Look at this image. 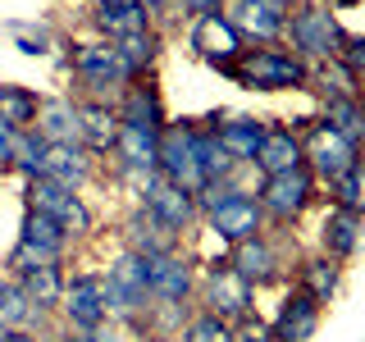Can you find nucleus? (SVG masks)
I'll return each mask as SVG.
<instances>
[{"label":"nucleus","instance_id":"8","mask_svg":"<svg viewBox=\"0 0 365 342\" xmlns=\"http://www.w3.org/2000/svg\"><path fill=\"white\" fill-rule=\"evenodd\" d=\"M23 197H28V210L55 219L68 237H87L91 233V205L83 201V192L60 187V182H51V178H28L23 182Z\"/></svg>","mask_w":365,"mask_h":342},{"label":"nucleus","instance_id":"30","mask_svg":"<svg viewBox=\"0 0 365 342\" xmlns=\"http://www.w3.org/2000/svg\"><path fill=\"white\" fill-rule=\"evenodd\" d=\"M297 288L311 292L319 306H329V301L338 296V288H342V265L315 251V256H306L302 265H297Z\"/></svg>","mask_w":365,"mask_h":342},{"label":"nucleus","instance_id":"36","mask_svg":"<svg viewBox=\"0 0 365 342\" xmlns=\"http://www.w3.org/2000/svg\"><path fill=\"white\" fill-rule=\"evenodd\" d=\"M319 119H324L329 128L351 133V137H361V142H365V110H361V96H334V100H324V114H319Z\"/></svg>","mask_w":365,"mask_h":342},{"label":"nucleus","instance_id":"20","mask_svg":"<svg viewBox=\"0 0 365 342\" xmlns=\"http://www.w3.org/2000/svg\"><path fill=\"white\" fill-rule=\"evenodd\" d=\"M319 315H324V306H319L311 292L297 288V292L283 296L279 315L269 319V324H274V338H279V342H311L315 328H319Z\"/></svg>","mask_w":365,"mask_h":342},{"label":"nucleus","instance_id":"9","mask_svg":"<svg viewBox=\"0 0 365 342\" xmlns=\"http://www.w3.org/2000/svg\"><path fill=\"white\" fill-rule=\"evenodd\" d=\"M197 296H201V306H205L210 315H220V319H228V324H237L242 315H251L256 288H251L247 279H237L228 260H215V265H205V274L197 279Z\"/></svg>","mask_w":365,"mask_h":342},{"label":"nucleus","instance_id":"21","mask_svg":"<svg viewBox=\"0 0 365 342\" xmlns=\"http://www.w3.org/2000/svg\"><path fill=\"white\" fill-rule=\"evenodd\" d=\"M91 169H96V155H87L78 142H64V146L46 142V155H41V178L60 182V187L83 192L87 182H91Z\"/></svg>","mask_w":365,"mask_h":342},{"label":"nucleus","instance_id":"34","mask_svg":"<svg viewBox=\"0 0 365 342\" xmlns=\"http://www.w3.org/2000/svg\"><path fill=\"white\" fill-rule=\"evenodd\" d=\"M41 319H46V315L28 301V292H23L14 279H9L5 296H0V328H5V333H37Z\"/></svg>","mask_w":365,"mask_h":342},{"label":"nucleus","instance_id":"24","mask_svg":"<svg viewBox=\"0 0 365 342\" xmlns=\"http://www.w3.org/2000/svg\"><path fill=\"white\" fill-rule=\"evenodd\" d=\"M265 123H269V119H256V114H233V119H220V114H215L210 128H215V137H220L224 151L247 169L251 160H256L260 142H265Z\"/></svg>","mask_w":365,"mask_h":342},{"label":"nucleus","instance_id":"49","mask_svg":"<svg viewBox=\"0 0 365 342\" xmlns=\"http://www.w3.org/2000/svg\"><path fill=\"white\" fill-rule=\"evenodd\" d=\"M5 288H9V274H5V269H0V296H5Z\"/></svg>","mask_w":365,"mask_h":342},{"label":"nucleus","instance_id":"1","mask_svg":"<svg viewBox=\"0 0 365 342\" xmlns=\"http://www.w3.org/2000/svg\"><path fill=\"white\" fill-rule=\"evenodd\" d=\"M197 210H201L205 228H210L220 242H228V247L265 233V214H260L256 192H247L237 178L233 182H210V187L197 197Z\"/></svg>","mask_w":365,"mask_h":342},{"label":"nucleus","instance_id":"11","mask_svg":"<svg viewBox=\"0 0 365 342\" xmlns=\"http://www.w3.org/2000/svg\"><path fill=\"white\" fill-rule=\"evenodd\" d=\"M60 319L68 333H96L106 324V292H101V274L78 269L64 279V301H60Z\"/></svg>","mask_w":365,"mask_h":342},{"label":"nucleus","instance_id":"12","mask_svg":"<svg viewBox=\"0 0 365 342\" xmlns=\"http://www.w3.org/2000/svg\"><path fill=\"white\" fill-rule=\"evenodd\" d=\"M146 288H151V306H187L197 296V265L182 251L151 256L146 260Z\"/></svg>","mask_w":365,"mask_h":342},{"label":"nucleus","instance_id":"25","mask_svg":"<svg viewBox=\"0 0 365 342\" xmlns=\"http://www.w3.org/2000/svg\"><path fill=\"white\" fill-rule=\"evenodd\" d=\"M19 247H28L37 260H46V265H64L73 237H68L55 219H46V214L28 210V214H23V228H19Z\"/></svg>","mask_w":365,"mask_h":342},{"label":"nucleus","instance_id":"48","mask_svg":"<svg viewBox=\"0 0 365 342\" xmlns=\"http://www.w3.org/2000/svg\"><path fill=\"white\" fill-rule=\"evenodd\" d=\"M169 5V0H146V9H151V14H155V9H165Z\"/></svg>","mask_w":365,"mask_h":342},{"label":"nucleus","instance_id":"10","mask_svg":"<svg viewBox=\"0 0 365 342\" xmlns=\"http://www.w3.org/2000/svg\"><path fill=\"white\" fill-rule=\"evenodd\" d=\"M73 78L87 91V100H106L110 91L128 87V73H123L119 55H114V41H101V37L73 46Z\"/></svg>","mask_w":365,"mask_h":342},{"label":"nucleus","instance_id":"39","mask_svg":"<svg viewBox=\"0 0 365 342\" xmlns=\"http://www.w3.org/2000/svg\"><path fill=\"white\" fill-rule=\"evenodd\" d=\"M233 342H279V338H274V324H269V319H260L256 311H251V315H242L233 324Z\"/></svg>","mask_w":365,"mask_h":342},{"label":"nucleus","instance_id":"6","mask_svg":"<svg viewBox=\"0 0 365 342\" xmlns=\"http://www.w3.org/2000/svg\"><path fill=\"white\" fill-rule=\"evenodd\" d=\"M315 197H319V182H315V174L306 165L288 169V174H269V178H260V187H256L265 224H279V228L302 219V214L315 205Z\"/></svg>","mask_w":365,"mask_h":342},{"label":"nucleus","instance_id":"40","mask_svg":"<svg viewBox=\"0 0 365 342\" xmlns=\"http://www.w3.org/2000/svg\"><path fill=\"white\" fill-rule=\"evenodd\" d=\"M338 60L365 83V32H347V41H342V55H338Z\"/></svg>","mask_w":365,"mask_h":342},{"label":"nucleus","instance_id":"18","mask_svg":"<svg viewBox=\"0 0 365 342\" xmlns=\"http://www.w3.org/2000/svg\"><path fill=\"white\" fill-rule=\"evenodd\" d=\"M91 28L101 41H119L128 32L155 28V14L146 9V0H91Z\"/></svg>","mask_w":365,"mask_h":342},{"label":"nucleus","instance_id":"26","mask_svg":"<svg viewBox=\"0 0 365 342\" xmlns=\"http://www.w3.org/2000/svg\"><path fill=\"white\" fill-rule=\"evenodd\" d=\"M114 155H119L123 178H146V174H155V165H160V133L123 128V123H119V137H114Z\"/></svg>","mask_w":365,"mask_h":342},{"label":"nucleus","instance_id":"46","mask_svg":"<svg viewBox=\"0 0 365 342\" xmlns=\"http://www.w3.org/2000/svg\"><path fill=\"white\" fill-rule=\"evenodd\" d=\"M269 5H279V9H297V5H306V0H269Z\"/></svg>","mask_w":365,"mask_h":342},{"label":"nucleus","instance_id":"33","mask_svg":"<svg viewBox=\"0 0 365 342\" xmlns=\"http://www.w3.org/2000/svg\"><path fill=\"white\" fill-rule=\"evenodd\" d=\"M37 110H41V96L32 87H19V83H0V123L5 128H32L37 123Z\"/></svg>","mask_w":365,"mask_h":342},{"label":"nucleus","instance_id":"23","mask_svg":"<svg viewBox=\"0 0 365 342\" xmlns=\"http://www.w3.org/2000/svg\"><path fill=\"white\" fill-rule=\"evenodd\" d=\"M119 137V114L110 100H78V146L87 155H110Z\"/></svg>","mask_w":365,"mask_h":342},{"label":"nucleus","instance_id":"31","mask_svg":"<svg viewBox=\"0 0 365 342\" xmlns=\"http://www.w3.org/2000/svg\"><path fill=\"white\" fill-rule=\"evenodd\" d=\"M46 142H55V146H64V142H78V100L73 96H51V100H41V110H37V123H32Z\"/></svg>","mask_w":365,"mask_h":342},{"label":"nucleus","instance_id":"32","mask_svg":"<svg viewBox=\"0 0 365 342\" xmlns=\"http://www.w3.org/2000/svg\"><path fill=\"white\" fill-rule=\"evenodd\" d=\"M114 55H119L123 73H128V83H137V78H146L160 60V32L146 28V32H128V37L114 41Z\"/></svg>","mask_w":365,"mask_h":342},{"label":"nucleus","instance_id":"45","mask_svg":"<svg viewBox=\"0 0 365 342\" xmlns=\"http://www.w3.org/2000/svg\"><path fill=\"white\" fill-rule=\"evenodd\" d=\"M5 342H46V338H41V333H9Z\"/></svg>","mask_w":365,"mask_h":342},{"label":"nucleus","instance_id":"5","mask_svg":"<svg viewBox=\"0 0 365 342\" xmlns=\"http://www.w3.org/2000/svg\"><path fill=\"white\" fill-rule=\"evenodd\" d=\"M101 292H106V315L114 324H133L151 311V288H146V260L123 247L119 256L101 269Z\"/></svg>","mask_w":365,"mask_h":342},{"label":"nucleus","instance_id":"52","mask_svg":"<svg viewBox=\"0 0 365 342\" xmlns=\"http://www.w3.org/2000/svg\"><path fill=\"white\" fill-rule=\"evenodd\" d=\"M361 110H365V91H361Z\"/></svg>","mask_w":365,"mask_h":342},{"label":"nucleus","instance_id":"51","mask_svg":"<svg viewBox=\"0 0 365 342\" xmlns=\"http://www.w3.org/2000/svg\"><path fill=\"white\" fill-rule=\"evenodd\" d=\"M5 338H9V333H5V328H0V342H5Z\"/></svg>","mask_w":365,"mask_h":342},{"label":"nucleus","instance_id":"38","mask_svg":"<svg viewBox=\"0 0 365 342\" xmlns=\"http://www.w3.org/2000/svg\"><path fill=\"white\" fill-rule=\"evenodd\" d=\"M182 342H233V324L210 315V311H201L182 324Z\"/></svg>","mask_w":365,"mask_h":342},{"label":"nucleus","instance_id":"37","mask_svg":"<svg viewBox=\"0 0 365 342\" xmlns=\"http://www.w3.org/2000/svg\"><path fill=\"white\" fill-rule=\"evenodd\" d=\"M41 155H46V137L37 133V128H23L19 137H14V174L28 182V178H41Z\"/></svg>","mask_w":365,"mask_h":342},{"label":"nucleus","instance_id":"44","mask_svg":"<svg viewBox=\"0 0 365 342\" xmlns=\"http://www.w3.org/2000/svg\"><path fill=\"white\" fill-rule=\"evenodd\" d=\"M14 46H19L23 55H46V37H19Z\"/></svg>","mask_w":365,"mask_h":342},{"label":"nucleus","instance_id":"13","mask_svg":"<svg viewBox=\"0 0 365 342\" xmlns=\"http://www.w3.org/2000/svg\"><path fill=\"white\" fill-rule=\"evenodd\" d=\"M187 46H192V51H197L210 68H220V73H228V68L237 64V55L247 51L242 32H237L233 23L224 19V9H220V14H201V19H192Z\"/></svg>","mask_w":365,"mask_h":342},{"label":"nucleus","instance_id":"27","mask_svg":"<svg viewBox=\"0 0 365 342\" xmlns=\"http://www.w3.org/2000/svg\"><path fill=\"white\" fill-rule=\"evenodd\" d=\"M123 242H128V251H137L142 260H151V256H165V251H178V233H169L146 205H137L128 214V224H123Z\"/></svg>","mask_w":365,"mask_h":342},{"label":"nucleus","instance_id":"16","mask_svg":"<svg viewBox=\"0 0 365 342\" xmlns=\"http://www.w3.org/2000/svg\"><path fill=\"white\" fill-rule=\"evenodd\" d=\"M228 265H233V274L247 279L251 288H269V283L283 279V256H279V247L269 242V233H256V237H247V242H237L233 256H228Z\"/></svg>","mask_w":365,"mask_h":342},{"label":"nucleus","instance_id":"41","mask_svg":"<svg viewBox=\"0 0 365 342\" xmlns=\"http://www.w3.org/2000/svg\"><path fill=\"white\" fill-rule=\"evenodd\" d=\"M178 5H182V14L201 19V14H220V9H224V0H178Z\"/></svg>","mask_w":365,"mask_h":342},{"label":"nucleus","instance_id":"47","mask_svg":"<svg viewBox=\"0 0 365 342\" xmlns=\"http://www.w3.org/2000/svg\"><path fill=\"white\" fill-rule=\"evenodd\" d=\"M60 342H91V333H64Z\"/></svg>","mask_w":365,"mask_h":342},{"label":"nucleus","instance_id":"29","mask_svg":"<svg viewBox=\"0 0 365 342\" xmlns=\"http://www.w3.org/2000/svg\"><path fill=\"white\" fill-rule=\"evenodd\" d=\"M197 165H201L205 182H233L237 174H242V165H237V160L220 146L210 119H197Z\"/></svg>","mask_w":365,"mask_h":342},{"label":"nucleus","instance_id":"15","mask_svg":"<svg viewBox=\"0 0 365 342\" xmlns=\"http://www.w3.org/2000/svg\"><path fill=\"white\" fill-rule=\"evenodd\" d=\"M224 19L242 32L247 46H274V41H283L288 9L269 5V0H224Z\"/></svg>","mask_w":365,"mask_h":342},{"label":"nucleus","instance_id":"22","mask_svg":"<svg viewBox=\"0 0 365 342\" xmlns=\"http://www.w3.org/2000/svg\"><path fill=\"white\" fill-rule=\"evenodd\" d=\"M297 165H306L297 128H288V123H265V142H260L251 169H256L260 178H269V174H288V169H297Z\"/></svg>","mask_w":365,"mask_h":342},{"label":"nucleus","instance_id":"43","mask_svg":"<svg viewBox=\"0 0 365 342\" xmlns=\"http://www.w3.org/2000/svg\"><path fill=\"white\" fill-rule=\"evenodd\" d=\"M91 342H128V338H123V328L114 324V319H106V324H101L96 333H91Z\"/></svg>","mask_w":365,"mask_h":342},{"label":"nucleus","instance_id":"17","mask_svg":"<svg viewBox=\"0 0 365 342\" xmlns=\"http://www.w3.org/2000/svg\"><path fill=\"white\" fill-rule=\"evenodd\" d=\"M123 128H146V133H165L169 123V110H165V96H160L155 83H146V78H137L119 91V105H114Z\"/></svg>","mask_w":365,"mask_h":342},{"label":"nucleus","instance_id":"3","mask_svg":"<svg viewBox=\"0 0 365 342\" xmlns=\"http://www.w3.org/2000/svg\"><path fill=\"white\" fill-rule=\"evenodd\" d=\"M342 41H347V28L338 23V14L319 0H306V5L288 9V23H283V46L297 51L306 64H324L342 55Z\"/></svg>","mask_w":365,"mask_h":342},{"label":"nucleus","instance_id":"14","mask_svg":"<svg viewBox=\"0 0 365 342\" xmlns=\"http://www.w3.org/2000/svg\"><path fill=\"white\" fill-rule=\"evenodd\" d=\"M137 197H142V205H146V210H151L155 219L169 228V233H178V237H182L192 224L201 219V210H197V197H192V192H182V187H174V182H165L160 174H151V178H146Z\"/></svg>","mask_w":365,"mask_h":342},{"label":"nucleus","instance_id":"50","mask_svg":"<svg viewBox=\"0 0 365 342\" xmlns=\"http://www.w3.org/2000/svg\"><path fill=\"white\" fill-rule=\"evenodd\" d=\"M361 205H365V165H361Z\"/></svg>","mask_w":365,"mask_h":342},{"label":"nucleus","instance_id":"4","mask_svg":"<svg viewBox=\"0 0 365 342\" xmlns=\"http://www.w3.org/2000/svg\"><path fill=\"white\" fill-rule=\"evenodd\" d=\"M302 160H306V169L315 174V182H334L342 174H351V169H361L365 165V142L361 137H351V133H338V128H329L324 119H302Z\"/></svg>","mask_w":365,"mask_h":342},{"label":"nucleus","instance_id":"19","mask_svg":"<svg viewBox=\"0 0 365 342\" xmlns=\"http://www.w3.org/2000/svg\"><path fill=\"white\" fill-rule=\"evenodd\" d=\"M361 233H365V214L361 210H342V205H329L324 224H319V256L329 260H351L361 247Z\"/></svg>","mask_w":365,"mask_h":342},{"label":"nucleus","instance_id":"42","mask_svg":"<svg viewBox=\"0 0 365 342\" xmlns=\"http://www.w3.org/2000/svg\"><path fill=\"white\" fill-rule=\"evenodd\" d=\"M14 128H5V123H0V169H9L14 165Z\"/></svg>","mask_w":365,"mask_h":342},{"label":"nucleus","instance_id":"2","mask_svg":"<svg viewBox=\"0 0 365 342\" xmlns=\"http://www.w3.org/2000/svg\"><path fill=\"white\" fill-rule=\"evenodd\" d=\"M228 78H233L237 87H247V91H306L311 64H306L297 51H288L283 41L247 46V51L237 55V64L228 68Z\"/></svg>","mask_w":365,"mask_h":342},{"label":"nucleus","instance_id":"7","mask_svg":"<svg viewBox=\"0 0 365 342\" xmlns=\"http://www.w3.org/2000/svg\"><path fill=\"white\" fill-rule=\"evenodd\" d=\"M155 174L165 182H174V187L192 192V197H201L210 182H205L201 165H197V119H169L165 133H160V165Z\"/></svg>","mask_w":365,"mask_h":342},{"label":"nucleus","instance_id":"35","mask_svg":"<svg viewBox=\"0 0 365 342\" xmlns=\"http://www.w3.org/2000/svg\"><path fill=\"white\" fill-rule=\"evenodd\" d=\"M306 87H319V91H324V100H334V96H361V91H365V83L342 60L311 64V83H306Z\"/></svg>","mask_w":365,"mask_h":342},{"label":"nucleus","instance_id":"28","mask_svg":"<svg viewBox=\"0 0 365 342\" xmlns=\"http://www.w3.org/2000/svg\"><path fill=\"white\" fill-rule=\"evenodd\" d=\"M64 265H37V269H23L14 274V283L23 292H28V301L37 306L41 315H51V311H60V301H64Z\"/></svg>","mask_w":365,"mask_h":342}]
</instances>
